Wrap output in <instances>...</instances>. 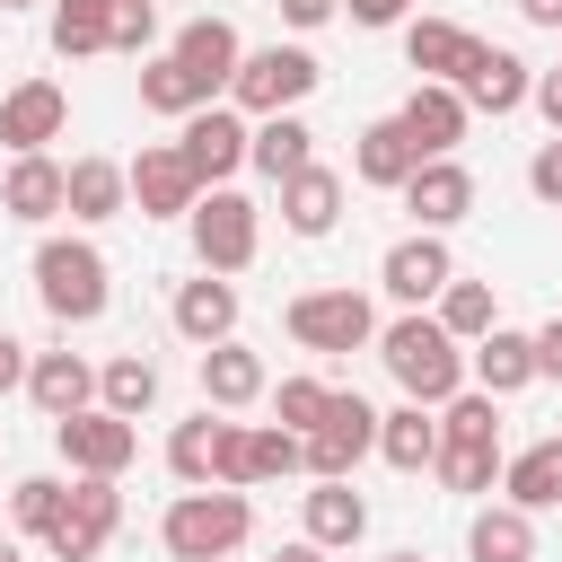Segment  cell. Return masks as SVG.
<instances>
[{"label":"cell","mask_w":562,"mask_h":562,"mask_svg":"<svg viewBox=\"0 0 562 562\" xmlns=\"http://www.w3.org/2000/svg\"><path fill=\"white\" fill-rule=\"evenodd\" d=\"M378 457L404 465V474L439 465V413H430V404H395V413H378Z\"/></svg>","instance_id":"28"},{"label":"cell","mask_w":562,"mask_h":562,"mask_svg":"<svg viewBox=\"0 0 562 562\" xmlns=\"http://www.w3.org/2000/svg\"><path fill=\"white\" fill-rule=\"evenodd\" d=\"M457 97H465V114H518V105L536 97V70H527L509 44H483L474 70L457 79Z\"/></svg>","instance_id":"16"},{"label":"cell","mask_w":562,"mask_h":562,"mask_svg":"<svg viewBox=\"0 0 562 562\" xmlns=\"http://www.w3.org/2000/svg\"><path fill=\"white\" fill-rule=\"evenodd\" d=\"M176 334L193 342V351H211V342H237V281H220V272H202V281H184L176 290Z\"/></svg>","instance_id":"21"},{"label":"cell","mask_w":562,"mask_h":562,"mask_svg":"<svg viewBox=\"0 0 562 562\" xmlns=\"http://www.w3.org/2000/svg\"><path fill=\"white\" fill-rule=\"evenodd\" d=\"M413 167H422V149H413V132H404V114L360 123V140H351V176H360V184L404 193V184H413Z\"/></svg>","instance_id":"17"},{"label":"cell","mask_w":562,"mask_h":562,"mask_svg":"<svg viewBox=\"0 0 562 562\" xmlns=\"http://www.w3.org/2000/svg\"><path fill=\"white\" fill-rule=\"evenodd\" d=\"M176 149H184V167H193L202 193H211V184H228V176L255 158V123H246L237 105H202V114L176 132Z\"/></svg>","instance_id":"10"},{"label":"cell","mask_w":562,"mask_h":562,"mask_svg":"<svg viewBox=\"0 0 562 562\" xmlns=\"http://www.w3.org/2000/svg\"><path fill=\"white\" fill-rule=\"evenodd\" d=\"M61 123H70V97H61L53 79H18V88L0 97V140H9V158H35L44 140H61Z\"/></svg>","instance_id":"14"},{"label":"cell","mask_w":562,"mask_h":562,"mask_svg":"<svg viewBox=\"0 0 562 562\" xmlns=\"http://www.w3.org/2000/svg\"><path fill=\"white\" fill-rule=\"evenodd\" d=\"M114 527H123V492H114L105 474H79V483H70V509H61L53 536H44V553H53V562H97Z\"/></svg>","instance_id":"9"},{"label":"cell","mask_w":562,"mask_h":562,"mask_svg":"<svg viewBox=\"0 0 562 562\" xmlns=\"http://www.w3.org/2000/svg\"><path fill=\"white\" fill-rule=\"evenodd\" d=\"M518 18H527V26H544V35H562V0H518Z\"/></svg>","instance_id":"47"},{"label":"cell","mask_w":562,"mask_h":562,"mask_svg":"<svg viewBox=\"0 0 562 562\" xmlns=\"http://www.w3.org/2000/svg\"><path fill=\"white\" fill-rule=\"evenodd\" d=\"M132 202H140V220H193L202 176L184 167V149H176V140H149V149L132 158Z\"/></svg>","instance_id":"12"},{"label":"cell","mask_w":562,"mask_h":562,"mask_svg":"<svg viewBox=\"0 0 562 562\" xmlns=\"http://www.w3.org/2000/svg\"><path fill=\"white\" fill-rule=\"evenodd\" d=\"M140 105H149V114H176V123H193L211 97L184 79V61H176V53H158V61H140Z\"/></svg>","instance_id":"36"},{"label":"cell","mask_w":562,"mask_h":562,"mask_svg":"<svg viewBox=\"0 0 562 562\" xmlns=\"http://www.w3.org/2000/svg\"><path fill=\"white\" fill-rule=\"evenodd\" d=\"M369 448H378V404L334 386V413L307 430V474H316V483H351V465H360Z\"/></svg>","instance_id":"7"},{"label":"cell","mask_w":562,"mask_h":562,"mask_svg":"<svg viewBox=\"0 0 562 562\" xmlns=\"http://www.w3.org/2000/svg\"><path fill=\"white\" fill-rule=\"evenodd\" d=\"M61 509H70V483H53V474H26V483L9 492V518H18V536H35V544L53 536Z\"/></svg>","instance_id":"39"},{"label":"cell","mask_w":562,"mask_h":562,"mask_svg":"<svg viewBox=\"0 0 562 562\" xmlns=\"http://www.w3.org/2000/svg\"><path fill=\"white\" fill-rule=\"evenodd\" d=\"M378 360H386V378L404 386V404H457L465 395V342L439 325V316H422V307H404L386 334H378Z\"/></svg>","instance_id":"1"},{"label":"cell","mask_w":562,"mask_h":562,"mask_svg":"<svg viewBox=\"0 0 562 562\" xmlns=\"http://www.w3.org/2000/svg\"><path fill=\"white\" fill-rule=\"evenodd\" d=\"M97 404H105V413H123V422H140V413L158 404V369H149L140 351H114V360L97 369Z\"/></svg>","instance_id":"34"},{"label":"cell","mask_w":562,"mask_h":562,"mask_svg":"<svg viewBox=\"0 0 562 562\" xmlns=\"http://www.w3.org/2000/svg\"><path fill=\"white\" fill-rule=\"evenodd\" d=\"M501 465H509V457H501V439H439V465H430V474H439L448 492H492V483H501Z\"/></svg>","instance_id":"35"},{"label":"cell","mask_w":562,"mask_h":562,"mask_svg":"<svg viewBox=\"0 0 562 562\" xmlns=\"http://www.w3.org/2000/svg\"><path fill=\"white\" fill-rule=\"evenodd\" d=\"M404 211L439 237V228H457V220L474 211V176H465L457 158H422V167H413V184H404Z\"/></svg>","instance_id":"20"},{"label":"cell","mask_w":562,"mask_h":562,"mask_svg":"<svg viewBox=\"0 0 562 562\" xmlns=\"http://www.w3.org/2000/svg\"><path fill=\"white\" fill-rule=\"evenodd\" d=\"M272 378H263V360L246 351V342H211L202 351V404L211 413H237V404H255Z\"/></svg>","instance_id":"26"},{"label":"cell","mask_w":562,"mask_h":562,"mask_svg":"<svg viewBox=\"0 0 562 562\" xmlns=\"http://www.w3.org/2000/svg\"><path fill=\"white\" fill-rule=\"evenodd\" d=\"M465 378L501 404V395H518V386H536V334H509V325H492L474 351H465Z\"/></svg>","instance_id":"22"},{"label":"cell","mask_w":562,"mask_h":562,"mask_svg":"<svg viewBox=\"0 0 562 562\" xmlns=\"http://www.w3.org/2000/svg\"><path fill=\"white\" fill-rule=\"evenodd\" d=\"M439 325H448L457 342H483V334L501 325V299H492V281H448V290H439Z\"/></svg>","instance_id":"37"},{"label":"cell","mask_w":562,"mask_h":562,"mask_svg":"<svg viewBox=\"0 0 562 562\" xmlns=\"http://www.w3.org/2000/svg\"><path fill=\"white\" fill-rule=\"evenodd\" d=\"M26 395H35V413H44V422H70V413H88V404H97V369H88L79 351H35Z\"/></svg>","instance_id":"23"},{"label":"cell","mask_w":562,"mask_h":562,"mask_svg":"<svg viewBox=\"0 0 562 562\" xmlns=\"http://www.w3.org/2000/svg\"><path fill=\"white\" fill-rule=\"evenodd\" d=\"M123 202H132V167L70 158V220H123Z\"/></svg>","instance_id":"32"},{"label":"cell","mask_w":562,"mask_h":562,"mask_svg":"<svg viewBox=\"0 0 562 562\" xmlns=\"http://www.w3.org/2000/svg\"><path fill=\"white\" fill-rule=\"evenodd\" d=\"M465 553H474V562H536V518L509 509V501H492V509H474Z\"/></svg>","instance_id":"30"},{"label":"cell","mask_w":562,"mask_h":562,"mask_svg":"<svg viewBox=\"0 0 562 562\" xmlns=\"http://www.w3.org/2000/svg\"><path fill=\"white\" fill-rule=\"evenodd\" d=\"M536 378H562V316L536 325Z\"/></svg>","instance_id":"45"},{"label":"cell","mask_w":562,"mask_h":562,"mask_svg":"<svg viewBox=\"0 0 562 562\" xmlns=\"http://www.w3.org/2000/svg\"><path fill=\"white\" fill-rule=\"evenodd\" d=\"M246 167H263L272 184H290L299 167H316V132H307L299 114H263V123H255V158H246Z\"/></svg>","instance_id":"31"},{"label":"cell","mask_w":562,"mask_h":562,"mask_svg":"<svg viewBox=\"0 0 562 562\" xmlns=\"http://www.w3.org/2000/svg\"><path fill=\"white\" fill-rule=\"evenodd\" d=\"M386 562H422V553H386Z\"/></svg>","instance_id":"51"},{"label":"cell","mask_w":562,"mask_h":562,"mask_svg":"<svg viewBox=\"0 0 562 562\" xmlns=\"http://www.w3.org/2000/svg\"><path fill=\"white\" fill-rule=\"evenodd\" d=\"M501 492H509V509H562V439H527L509 465H501Z\"/></svg>","instance_id":"25"},{"label":"cell","mask_w":562,"mask_h":562,"mask_svg":"<svg viewBox=\"0 0 562 562\" xmlns=\"http://www.w3.org/2000/svg\"><path fill=\"white\" fill-rule=\"evenodd\" d=\"M465 97L457 88H439V79H413V97H404V132H413V149L422 158H457V140H465Z\"/></svg>","instance_id":"19"},{"label":"cell","mask_w":562,"mask_h":562,"mask_svg":"<svg viewBox=\"0 0 562 562\" xmlns=\"http://www.w3.org/2000/svg\"><path fill=\"white\" fill-rule=\"evenodd\" d=\"M0 211H9V220H26V228H44L53 211H70V167H61L53 149L9 158V176H0Z\"/></svg>","instance_id":"15"},{"label":"cell","mask_w":562,"mask_h":562,"mask_svg":"<svg viewBox=\"0 0 562 562\" xmlns=\"http://www.w3.org/2000/svg\"><path fill=\"white\" fill-rule=\"evenodd\" d=\"M316 79H325V61L307 44H255L237 61V79H228V105L237 114H299L316 97Z\"/></svg>","instance_id":"4"},{"label":"cell","mask_w":562,"mask_h":562,"mask_svg":"<svg viewBox=\"0 0 562 562\" xmlns=\"http://www.w3.org/2000/svg\"><path fill=\"white\" fill-rule=\"evenodd\" d=\"M334 220H342V176L334 167H299L281 184V228L290 237H334Z\"/></svg>","instance_id":"24"},{"label":"cell","mask_w":562,"mask_h":562,"mask_svg":"<svg viewBox=\"0 0 562 562\" xmlns=\"http://www.w3.org/2000/svg\"><path fill=\"white\" fill-rule=\"evenodd\" d=\"M35 299H44L53 325H97L105 299H114V272L88 237H44L35 246Z\"/></svg>","instance_id":"3"},{"label":"cell","mask_w":562,"mask_h":562,"mask_svg":"<svg viewBox=\"0 0 562 562\" xmlns=\"http://www.w3.org/2000/svg\"><path fill=\"white\" fill-rule=\"evenodd\" d=\"M26 369H35V360H26V342H18V334H0V395H9V386H26Z\"/></svg>","instance_id":"46"},{"label":"cell","mask_w":562,"mask_h":562,"mask_svg":"<svg viewBox=\"0 0 562 562\" xmlns=\"http://www.w3.org/2000/svg\"><path fill=\"white\" fill-rule=\"evenodd\" d=\"M474 53H483V35H465L457 18H413V26H404V61H413L422 79H439V88H457V79L474 70Z\"/></svg>","instance_id":"18"},{"label":"cell","mask_w":562,"mask_h":562,"mask_svg":"<svg viewBox=\"0 0 562 562\" xmlns=\"http://www.w3.org/2000/svg\"><path fill=\"white\" fill-rule=\"evenodd\" d=\"M272 413H281V430L307 439V430L334 413V386H325V378H281V386H272Z\"/></svg>","instance_id":"40"},{"label":"cell","mask_w":562,"mask_h":562,"mask_svg":"<svg viewBox=\"0 0 562 562\" xmlns=\"http://www.w3.org/2000/svg\"><path fill=\"white\" fill-rule=\"evenodd\" d=\"M307 465V439L299 430H246V483H281V474H299Z\"/></svg>","instance_id":"38"},{"label":"cell","mask_w":562,"mask_h":562,"mask_svg":"<svg viewBox=\"0 0 562 562\" xmlns=\"http://www.w3.org/2000/svg\"><path fill=\"white\" fill-rule=\"evenodd\" d=\"M360 536H369V501H360L351 483H316V492H307V544L342 553V544H360Z\"/></svg>","instance_id":"29"},{"label":"cell","mask_w":562,"mask_h":562,"mask_svg":"<svg viewBox=\"0 0 562 562\" xmlns=\"http://www.w3.org/2000/svg\"><path fill=\"white\" fill-rule=\"evenodd\" d=\"M404 9H413V0H342L351 26H404Z\"/></svg>","instance_id":"43"},{"label":"cell","mask_w":562,"mask_h":562,"mask_svg":"<svg viewBox=\"0 0 562 562\" xmlns=\"http://www.w3.org/2000/svg\"><path fill=\"white\" fill-rule=\"evenodd\" d=\"M448 281H457V255H448V237H430V228L395 237V246H386V263H378V290H386L395 307H430Z\"/></svg>","instance_id":"11"},{"label":"cell","mask_w":562,"mask_h":562,"mask_svg":"<svg viewBox=\"0 0 562 562\" xmlns=\"http://www.w3.org/2000/svg\"><path fill=\"white\" fill-rule=\"evenodd\" d=\"M527 193H536V202H562V132L527 158Z\"/></svg>","instance_id":"42"},{"label":"cell","mask_w":562,"mask_h":562,"mask_svg":"<svg viewBox=\"0 0 562 562\" xmlns=\"http://www.w3.org/2000/svg\"><path fill=\"white\" fill-rule=\"evenodd\" d=\"M272 9H281V26H299V35H307V26H325L342 0H272Z\"/></svg>","instance_id":"44"},{"label":"cell","mask_w":562,"mask_h":562,"mask_svg":"<svg viewBox=\"0 0 562 562\" xmlns=\"http://www.w3.org/2000/svg\"><path fill=\"white\" fill-rule=\"evenodd\" d=\"M255 536V501L246 492H176L167 518H158V544L176 562H237V544Z\"/></svg>","instance_id":"2"},{"label":"cell","mask_w":562,"mask_h":562,"mask_svg":"<svg viewBox=\"0 0 562 562\" xmlns=\"http://www.w3.org/2000/svg\"><path fill=\"white\" fill-rule=\"evenodd\" d=\"M0 9H26V0H0Z\"/></svg>","instance_id":"52"},{"label":"cell","mask_w":562,"mask_h":562,"mask_svg":"<svg viewBox=\"0 0 562 562\" xmlns=\"http://www.w3.org/2000/svg\"><path fill=\"white\" fill-rule=\"evenodd\" d=\"M272 562H325V544H307V536H299V544H281Z\"/></svg>","instance_id":"49"},{"label":"cell","mask_w":562,"mask_h":562,"mask_svg":"<svg viewBox=\"0 0 562 562\" xmlns=\"http://www.w3.org/2000/svg\"><path fill=\"white\" fill-rule=\"evenodd\" d=\"M53 448H61V465L70 474H123L132 457H140V430L123 422V413H105V404H88V413H70V422H53Z\"/></svg>","instance_id":"8"},{"label":"cell","mask_w":562,"mask_h":562,"mask_svg":"<svg viewBox=\"0 0 562 562\" xmlns=\"http://www.w3.org/2000/svg\"><path fill=\"white\" fill-rule=\"evenodd\" d=\"M255 246H263V220H255V202L237 193V184H211L202 202H193V255H202V272H246L255 263Z\"/></svg>","instance_id":"5"},{"label":"cell","mask_w":562,"mask_h":562,"mask_svg":"<svg viewBox=\"0 0 562 562\" xmlns=\"http://www.w3.org/2000/svg\"><path fill=\"white\" fill-rule=\"evenodd\" d=\"M53 53L61 61L114 53V0H53Z\"/></svg>","instance_id":"33"},{"label":"cell","mask_w":562,"mask_h":562,"mask_svg":"<svg viewBox=\"0 0 562 562\" xmlns=\"http://www.w3.org/2000/svg\"><path fill=\"white\" fill-rule=\"evenodd\" d=\"M149 35H158V9L149 0H114V53H149Z\"/></svg>","instance_id":"41"},{"label":"cell","mask_w":562,"mask_h":562,"mask_svg":"<svg viewBox=\"0 0 562 562\" xmlns=\"http://www.w3.org/2000/svg\"><path fill=\"white\" fill-rule=\"evenodd\" d=\"M536 105H544V123L562 132V70H544V79H536Z\"/></svg>","instance_id":"48"},{"label":"cell","mask_w":562,"mask_h":562,"mask_svg":"<svg viewBox=\"0 0 562 562\" xmlns=\"http://www.w3.org/2000/svg\"><path fill=\"white\" fill-rule=\"evenodd\" d=\"M220 430H228V422H220L211 404L167 430V474H176L184 492H211V483H220Z\"/></svg>","instance_id":"27"},{"label":"cell","mask_w":562,"mask_h":562,"mask_svg":"<svg viewBox=\"0 0 562 562\" xmlns=\"http://www.w3.org/2000/svg\"><path fill=\"white\" fill-rule=\"evenodd\" d=\"M176 61H184V79L220 105L228 97V79H237V61H246V44H237V26L228 18H193V26H176V44H167Z\"/></svg>","instance_id":"13"},{"label":"cell","mask_w":562,"mask_h":562,"mask_svg":"<svg viewBox=\"0 0 562 562\" xmlns=\"http://www.w3.org/2000/svg\"><path fill=\"white\" fill-rule=\"evenodd\" d=\"M0 562H26V544H18V536H0Z\"/></svg>","instance_id":"50"},{"label":"cell","mask_w":562,"mask_h":562,"mask_svg":"<svg viewBox=\"0 0 562 562\" xmlns=\"http://www.w3.org/2000/svg\"><path fill=\"white\" fill-rule=\"evenodd\" d=\"M290 342L299 351H360V342H378V316H369L360 290H299L290 299Z\"/></svg>","instance_id":"6"}]
</instances>
